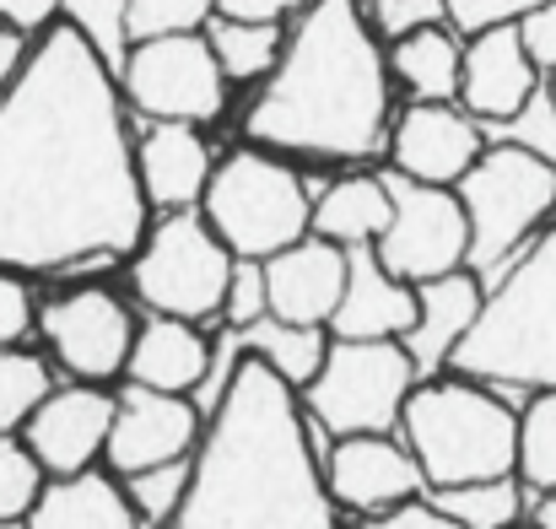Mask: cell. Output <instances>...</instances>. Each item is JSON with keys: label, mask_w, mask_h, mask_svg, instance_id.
Masks as SVG:
<instances>
[{"label": "cell", "mask_w": 556, "mask_h": 529, "mask_svg": "<svg viewBox=\"0 0 556 529\" xmlns=\"http://www.w3.org/2000/svg\"><path fill=\"white\" fill-rule=\"evenodd\" d=\"M147 205L119 76L60 22L0 98V270L119 260L141 249Z\"/></svg>", "instance_id": "6da1fadb"}, {"label": "cell", "mask_w": 556, "mask_h": 529, "mask_svg": "<svg viewBox=\"0 0 556 529\" xmlns=\"http://www.w3.org/2000/svg\"><path fill=\"white\" fill-rule=\"evenodd\" d=\"M168 529H336V497L314 465L298 389L270 362H238Z\"/></svg>", "instance_id": "7a4b0ae2"}, {"label": "cell", "mask_w": 556, "mask_h": 529, "mask_svg": "<svg viewBox=\"0 0 556 529\" xmlns=\"http://www.w3.org/2000/svg\"><path fill=\"white\" fill-rule=\"evenodd\" d=\"M243 136L265 152L372 158L389 136V60L357 0H314L287 38Z\"/></svg>", "instance_id": "3957f363"}, {"label": "cell", "mask_w": 556, "mask_h": 529, "mask_svg": "<svg viewBox=\"0 0 556 529\" xmlns=\"http://www.w3.org/2000/svg\"><path fill=\"white\" fill-rule=\"evenodd\" d=\"M448 367L486 389H556V227L503 265Z\"/></svg>", "instance_id": "277c9868"}, {"label": "cell", "mask_w": 556, "mask_h": 529, "mask_svg": "<svg viewBox=\"0 0 556 529\" xmlns=\"http://www.w3.org/2000/svg\"><path fill=\"white\" fill-rule=\"evenodd\" d=\"M405 449L427 470V487H470L519 476V416L470 378H427L400 416Z\"/></svg>", "instance_id": "5b68a950"}, {"label": "cell", "mask_w": 556, "mask_h": 529, "mask_svg": "<svg viewBox=\"0 0 556 529\" xmlns=\"http://www.w3.org/2000/svg\"><path fill=\"white\" fill-rule=\"evenodd\" d=\"M200 211L238 260H276L314 232V189L260 147L216 163Z\"/></svg>", "instance_id": "8992f818"}, {"label": "cell", "mask_w": 556, "mask_h": 529, "mask_svg": "<svg viewBox=\"0 0 556 529\" xmlns=\"http://www.w3.org/2000/svg\"><path fill=\"white\" fill-rule=\"evenodd\" d=\"M470 216V270H503L514 265L541 232V222L556 211V168L525 147H486L481 163L454 184Z\"/></svg>", "instance_id": "52a82bcc"}, {"label": "cell", "mask_w": 556, "mask_h": 529, "mask_svg": "<svg viewBox=\"0 0 556 529\" xmlns=\"http://www.w3.org/2000/svg\"><path fill=\"white\" fill-rule=\"evenodd\" d=\"M232 265H238V254L216 238L205 211H168L147 232V243L130 265V281L152 314L200 325L227 308Z\"/></svg>", "instance_id": "ba28073f"}, {"label": "cell", "mask_w": 556, "mask_h": 529, "mask_svg": "<svg viewBox=\"0 0 556 529\" xmlns=\"http://www.w3.org/2000/svg\"><path fill=\"white\" fill-rule=\"evenodd\" d=\"M416 378L421 373L400 341H330L319 378L303 389V411L330 438L394 432Z\"/></svg>", "instance_id": "9c48e42d"}, {"label": "cell", "mask_w": 556, "mask_h": 529, "mask_svg": "<svg viewBox=\"0 0 556 529\" xmlns=\"http://www.w3.org/2000/svg\"><path fill=\"white\" fill-rule=\"evenodd\" d=\"M119 92L147 119L205 125L227 103V71H222V60H216L205 33L141 38L130 49L125 71H119Z\"/></svg>", "instance_id": "30bf717a"}, {"label": "cell", "mask_w": 556, "mask_h": 529, "mask_svg": "<svg viewBox=\"0 0 556 529\" xmlns=\"http://www.w3.org/2000/svg\"><path fill=\"white\" fill-rule=\"evenodd\" d=\"M383 178H389V194H394V216H389L383 238L372 243L378 260L410 287L470 270V216H465L459 189L416 184L394 168Z\"/></svg>", "instance_id": "8fae6325"}, {"label": "cell", "mask_w": 556, "mask_h": 529, "mask_svg": "<svg viewBox=\"0 0 556 529\" xmlns=\"http://www.w3.org/2000/svg\"><path fill=\"white\" fill-rule=\"evenodd\" d=\"M38 325H43L49 352L60 356V367L76 373L81 383H103V378H114V373L130 367L136 319H130V308H125L114 292H103V287H76V292L43 303Z\"/></svg>", "instance_id": "7c38bea8"}, {"label": "cell", "mask_w": 556, "mask_h": 529, "mask_svg": "<svg viewBox=\"0 0 556 529\" xmlns=\"http://www.w3.org/2000/svg\"><path fill=\"white\" fill-rule=\"evenodd\" d=\"M200 405L194 394H168V389H147V383H125L119 405H114V432H109V465L119 476L152 470V465H174L200 449Z\"/></svg>", "instance_id": "4fadbf2b"}, {"label": "cell", "mask_w": 556, "mask_h": 529, "mask_svg": "<svg viewBox=\"0 0 556 529\" xmlns=\"http://www.w3.org/2000/svg\"><path fill=\"white\" fill-rule=\"evenodd\" d=\"M325 487L341 508L357 514H394L416 497H427V470L416 465V454L405 443H394L389 432H357V438H336L330 459H325Z\"/></svg>", "instance_id": "5bb4252c"}, {"label": "cell", "mask_w": 556, "mask_h": 529, "mask_svg": "<svg viewBox=\"0 0 556 529\" xmlns=\"http://www.w3.org/2000/svg\"><path fill=\"white\" fill-rule=\"evenodd\" d=\"M486 152L481 119H470L454 103H410L400 114V125L389 130V163L394 174L416 178V184H443L454 189Z\"/></svg>", "instance_id": "9a60e30c"}, {"label": "cell", "mask_w": 556, "mask_h": 529, "mask_svg": "<svg viewBox=\"0 0 556 529\" xmlns=\"http://www.w3.org/2000/svg\"><path fill=\"white\" fill-rule=\"evenodd\" d=\"M114 405H119V394H103L98 383L54 389V394L33 411L22 443L38 454V465H43L49 476H81V470H92L98 454H109Z\"/></svg>", "instance_id": "2e32d148"}, {"label": "cell", "mask_w": 556, "mask_h": 529, "mask_svg": "<svg viewBox=\"0 0 556 529\" xmlns=\"http://www.w3.org/2000/svg\"><path fill=\"white\" fill-rule=\"evenodd\" d=\"M541 92V65L519 27H492L465 43V76H459V109L481 125H508L530 98Z\"/></svg>", "instance_id": "e0dca14e"}, {"label": "cell", "mask_w": 556, "mask_h": 529, "mask_svg": "<svg viewBox=\"0 0 556 529\" xmlns=\"http://www.w3.org/2000/svg\"><path fill=\"white\" fill-rule=\"evenodd\" d=\"M346 265L352 254L330 238H303L292 249H281L276 260H265V281H270V314L287 325H314L330 330L341 298H346Z\"/></svg>", "instance_id": "ac0fdd59"}, {"label": "cell", "mask_w": 556, "mask_h": 529, "mask_svg": "<svg viewBox=\"0 0 556 529\" xmlns=\"http://www.w3.org/2000/svg\"><path fill=\"white\" fill-rule=\"evenodd\" d=\"M352 265H346V298L330 319V336L336 341H405L410 325H416V287L400 281L378 249H346Z\"/></svg>", "instance_id": "d6986e66"}, {"label": "cell", "mask_w": 556, "mask_h": 529, "mask_svg": "<svg viewBox=\"0 0 556 529\" xmlns=\"http://www.w3.org/2000/svg\"><path fill=\"white\" fill-rule=\"evenodd\" d=\"M481 303H486V292H481L476 270H454V276H438V281L416 287V325L400 347L410 352L421 378H432L454 362V352L470 336V325L481 319Z\"/></svg>", "instance_id": "ffe728a7"}, {"label": "cell", "mask_w": 556, "mask_h": 529, "mask_svg": "<svg viewBox=\"0 0 556 529\" xmlns=\"http://www.w3.org/2000/svg\"><path fill=\"white\" fill-rule=\"evenodd\" d=\"M136 163H141V189L152 205L163 211H194L211 189V152L200 141L194 125H174V119H152L141 147H136Z\"/></svg>", "instance_id": "44dd1931"}, {"label": "cell", "mask_w": 556, "mask_h": 529, "mask_svg": "<svg viewBox=\"0 0 556 529\" xmlns=\"http://www.w3.org/2000/svg\"><path fill=\"white\" fill-rule=\"evenodd\" d=\"M130 383L147 389H168V394H200L205 373H211V341L189 325V319H147L136 330V352H130Z\"/></svg>", "instance_id": "7402d4cb"}, {"label": "cell", "mask_w": 556, "mask_h": 529, "mask_svg": "<svg viewBox=\"0 0 556 529\" xmlns=\"http://www.w3.org/2000/svg\"><path fill=\"white\" fill-rule=\"evenodd\" d=\"M27 529H147L130 508L125 487H114L98 470L81 476H49L38 508L27 514Z\"/></svg>", "instance_id": "603a6c76"}, {"label": "cell", "mask_w": 556, "mask_h": 529, "mask_svg": "<svg viewBox=\"0 0 556 529\" xmlns=\"http://www.w3.org/2000/svg\"><path fill=\"white\" fill-rule=\"evenodd\" d=\"M389 216H394L389 178L346 174L319 189V200H314V238H330V243H341V249H363V243H378V238H383Z\"/></svg>", "instance_id": "cb8c5ba5"}, {"label": "cell", "mask_w": 556, "mask_h": 529, "mask_svg": "<svg viewBox=\"0 0 556 529\" xmlns=\"http://www.w3.org/2000/svg\"><path fill=\"white\" fill-rule=\"evenodd\" d=\"M389 71L416 92V103H454L459 76H465V49L454 43V33L443 22H432V27H416V33L394 38Z\"/></svg>", "instance_id": "d4e9b609"}, {"label": "cell", "mask_w": 556, "mask_h": 529, "mask_svg": "<svg viewBox=\"0 0 556 529\" xmlns=\"http://www.w3.org/2000/svg\"><path fill=\"white\" fill-rule=\"evenodd\" d=\"M227 81H254V76H270L287 38H281V22H238V16H216L205 27Z\"/></svg>", "instance_id": "484cf974"}, {"label": "cell", "mask_w": 556, "mask_h": 529, "mask_svg": "<svg viewBox=\"0 0 556 529\" xmlns=\"http://www.w3.org/2000/svg\"><path fill=\"white\" fill-rule=\"evenodd\" d=\"M427 497H432V508H443L459 529H514L519 525V508H525L519 476L470 481V487H443V492H427Z\"/></svg>", "instance_id": "4316f807"}, {"label": "cell", "mask_w": 556, "mask_h": 529, "mask_svg": "<svg viewBox=\"0 0 556 529\" xmlns=\"http://www.w3.org/2000/svg\"><path fill=\"white\" fill-rule=\"evenodd\" d=\"M60 16H65V27H76V33L98 49V60H103L114 76L125 71V60H130V49H136L130 0H60Z\"/></svg>", "instance_id": "83f0119b"}, {"label": "cell", "mask_w": 556, "mask_h": 529, "mask_svg": "<svg viewBox=\"0 0 556 529\" xmlns=\"http://www.w3.org/2000/svg\"><path fill=\"white\" fill-rule=\"evenodd\" d=\"M54 394L49 362L16 347H0V432H16L33 421V411Z\"/></svg>", "instance_id": "f1b7e54d"}, {"label": "cell", "mask_w": 556, "mask_h": 529, "mask_svg": "<svg viewBox=\"0 0 556 529\" xmlns=\"http://www.w3.org/2000/svg\"><path fill=\"white\" fill-rule=\"evenodd\" d=\"M519 481L556 497V389L535 394L519 416Z\"/></svg>", "instance_id": "f546056e"}, {"label": "cell", "mask_w": 556, "mask_h": 529, "mask_svg": "<svg viewBox=\"0 0 556 529\" xmlns=\"http://www.w3.org/2000/svg\"><path fill=\"white\" fill-rule=\"evenodd\" d=\"M189 476H194V459H174V465H152V470L125 476V497L141 514V525H174L179 519L189 497Z\"/></svg>", "instance_id": "4dcf8cb0"}, {"label": "cell", "mask_w": 556, "mask_h": 529, "mask_svg": "<svg viewBox=\"0 0 556 529\" xmlns=\"http://www.w3.org/2000/svg\"><path fill=\"white\" fill-rule=\"evenodd\" d=\"M49 470L38 465V454L27 443H16L11 432H0V525H16L38 508Z\"/></svg>", "instance_id": "1f68e13d"}, {"label": "cell", "mask_w": 556, "mask_h": 529, "mask_svg": "<svg viewBox=\"0 0 556 529\" xmlns=\"http://www.w3.org/2000/svg\"><path fill=\"white\" fill-rule=\"evenodd\" d=\"M216 22V0H130V33L168 38V33H200Z\"/></svg>", "instance_id": "d6a6232c"}, {"label": "cell", "mask_w": 556, "mask_h": 529, "mask_svg": "<svg viewBox=\"0 0 556 529\" xmlns=\"http://www.w3.org/2000/svg\"><path fill=\"white\" fill-rule=\"evenodd\" d=\"M497 130H503L508 147H525V152H535L541 163L556 168V92H552V81H546L508 125H497Z\"/></svg>", "instance_id": "836d02e7"}, {"label": "cell", "mask_w": 556, "mask_h": 529, "mask_svg": "<svg viewBox=\"0 0 556 529\" xmlns=\"http://www.w3.org/2000/svg\"><path fill=\"white\" fill-rule=\"evenodd\" d=\"M227 325H260L270 314V281H265V260H238L232 265V287H227Z\"/></svg>", "instance_id": "e575fe53"}, {"label": "cell", "mask_w": 556, "mask_h": 529, "mask_svg": "<svg viewBox=\"0 0 556 529\" xmlns=\"http://www.w3.org/2000/svg\"><path fill=\"white\" fill-rule=\"evenodd\" d=\"M443 5H448V27L476 38V33H492V27H519L546 0H443Z\"/></svg>", "instance_id": "d590c367"}, {"label": "cell", "mask_w": 556, "mask_h": 529, "mask_svg": "<svg viewBox=\"0 0 556 529\" xmlns=\"http://www.w3.org/2000/svg\"><path fill=\"white\" fill-rule=\"evenodd\" d=\"M372 27L389 33V38H405L416 27H432V22H448V5L443 0H368Z\"/></svg>", "instance_id": "8d00e7d4"}, {"label": "cell", "mask_w": 556, "mask_h": 529, "mask_svg": "<svg viewBox=\"0 0 556 529\" xmlns=\"http://www.w3.org/2000/svg\"><path fill=\"white\" fill-rule=\"evenodd\" d=\"M33 330V298L16 281V270H0V347H16Z\"/></svg>", "instance_id": "74e56055"}, {"label": "cell", "mask_w": 556, "mask_h": 529, "mask_svg": "<svg viewBox=\"0 0 556 529\" xmlns=\"http://www.w3.org/2000/svg\"><path fill=\"white\" fill-rule=\"evenodd\" d=\"M363 529H459V525L443 508H432V497H416V503H405L394 514H372Z\"/></svg>", "instance_id": "f35d334b"}, {"label": "cell", "mask_w": 556, "mask_h": 529, "mask_svg": "<svg viewBox=\"0 0 556 529\" xmlns=\"http://www.w3.org/2000/svg\"><path fill=\"white\" fill-rule=\"evenodd\" d=\"M519 33H525L535 65H541V71H556V0H546L541 11H530V16L519 22Z\"/></svg>", "instance_id": "ab89813d"}, {"label": "cell", "mask_w": 556, "mask_h": 529, "mask_svg": "<svg viewBox=\"0 0 556 529\" xmlns=\"http://www.w3.org/2000/svg\"><path fill=\"white\" fill-rule=\"evenodd\" d=\"M54 11H60V0H0V22L16 27V33H38V27H49Z\"/></svg>", "instance_id": "60d3db41"}, {"label": "cell", "mask_w": 556, "mask_h": 529, "mask_svg": "<svg viewBox=\"0 0 556 529\" xmlns=\"http://www.w3.org/2000/svg\"><path fill=\"white\" fill-rule=\"evenodd\" d=\"M303 0H216V16H238V22H281L292 16Z\"/></svg>", "instance_id": "b9f144b4"}, {"label": "cell", "mask_w": 556, "mask_h": 529, "mask_svg": "<svg viewBox=\"0 0 556 529\" xmlns=\"http://www.w3.org/2000/svg\"><path fill=\"white\" fill-rule=\"evenodd\" d=\"M27 54H33V49L22 43V33L0 22V98H5V92H11V81L22 76V65H27Z\"/></svg>", "instance_id": "7bdbcfd3"}, {"label": "cell", "mask_w": 556, "mask_h": 529, "mask_svg": "<svg viewBox=\"0 0 556 529\" xmlns=\"http://www.w3.org/2000/svg\"><path fill=\"white\" fill-rule=\"evenodd\" d=\"M535 525H541V529H556V497H546V503L535 508Z\"/></svg>", "instance_id": "ee69618b"}, {"label": "cell", "mask_w": 556, "mask_h": 529, "mask_svg": "<svg viewBox=\"0 0 556 529\" xmlns=\"http://www.w3.org/2000/svg\"><path fill=\"white\" fill-rule=\"evenodd\" d=\"M0 529H27V519H16V525H0Z\"/></svg>", "instance_id": "f6af8a7d"}, {"label": "cell", "mask_w": 556, "mask_h": 529, "mask_svg": "<svg viewBox=\"0 0 556 529\" xmlns=\"http://www.w3.org/2000/svg\"><path fill=\"white\" fill-rule=\"evenodd\" d=\"M514 529H541V525H514Z\"/></svg>", "instance_id": "bcb514c9"}, {"label": "cell", "mask_w": 556, "mask_h": 529, "mask_svg": "<svg viewBox=\"0 0 556 529\" xmlns=\"http://www.w3.org/2000/svg\"><path fill=\"white\" fill-rule=\"evenodd\" d=\"M552 92H556V71H552Z\"/></svg>", "instance_id": "7dc6e473"}]
</instances>
